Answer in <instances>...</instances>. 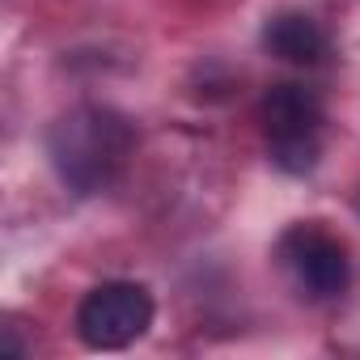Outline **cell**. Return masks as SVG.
<instances>
[{
  "label": "cell",
  "mask_w": 360,
  "mask_h": 360,
  "mask_svg": "<svg viewBox=\"0 0 360 360\" xmlns=\"http://www.w3.org/2000/svg\"><path fill=\"white\" fill-rule=\"evenodd\" d=\"M136 148V127L110 106H77L47 131V157L60 183L77 195H98L123 174Z\"/></svg>",
  "instance_id": "cell-1"
},
{
  "label": "cell",
  "mask_w": 360,
  "mask_h": 360,
  "mask_svg": "<svg viewBox=\"0 0 360 360\" xmlns=\"http://www.w3.org/2000/svg\"><path fill=\"white\" fill-rule=\"evenodd\" d=\"M263 51L292 68H322L330 60V34L309 13L284 9L263 22Z\"/></svg>",
  "instance_id": "cell-5"
},
{
  "label": "cell",
  "mask_w": 360,
  "mask_h": 360,
  "mask_svg": "<svg viewBox=\"0 0 360 360\" xmlns=\"http://www.w3.org/2000/svg\"><path fill=\"white\" fill-rule=\"evenodd\" d=\"M153 292L136 280H106L77 305V335L94 352H123L153 326Z\"/></svg>",
  "instance_id": "cell-4"
},
{
  "label": "cell",
  "mask_w": 360,
  "mask_h": 360,
  "mask_svg": "<svg viewBox=\"0 0 360 360\" xmlns=\"http://www.w3.org/2000/svg\"><path fill=\"white\" fill-rule=\"evenodd\" d=\"M259 123H263V144L276 169L301 178L322 161L326 106L318 89L301 81H276L259 102Z\"/></svg>",
  "instance_id": "cell-2"
},
{
  "label": "cell",
  "mask_w": 360,
  "mask_h": 360,
  "mask_svg": "<svg viewBox=\"0 0 360 360\" xmlns=\"http://www.w3.org/2000/svg\"><path fill=\"white\" fill-rule=\"evenodd\" d=\"M276 263L284 271V280L292 284L297 297L314 301V305H326V301H339L352 284V259H347V246L322 229L318 221H301V225H288L276 242Z\"/></svg>",
  "instance_id": "cell-3"
}]
</instances>
